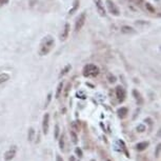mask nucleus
Segmentation results:
<instances>
[{"instance_id":"obj_7","label":"nucleus","mask_w":161,"mask_h":161,"mask_svg":"<svg viewBox=\"0 0 161 161\" xmlns=\"http://www.w3.org/2000/svg\"><path fill=\"white\" fill-rule=\"evenodd\" d=\"M48 128H50V115L46 113L44 114L42 119V132L44 135L48 133Z\"/></svg>"},{"instance_id":"obj_21","label":"nucleus","mask_w":161,"mask_h":161,"mask_svg":"<svg viewBox=\"0 0 161 161\" xmlns=\"http://www.w3.org/2000/svg\"><path fill=\"white\" fill-rule=\"evenodd\" d=\"M145 8L150 13H155L156 12V10H155V9L152 6V4H150V3H145Z\"/></svg>"},{"instance_id":"obj_24","label":"nucleus","mask_w":161,"mask_h":161,"mask_svg":"<svg viewBox=\"0 0 161 161\" xmlns=\"http://www.w3.org/2000/svg\"><path fill=\"white\" fill-rule=\"evenodd\" d=\"M137 131L140 132V133H142V132L145 131V126L142 125V124H139V125L137 126Z\"/></svg>"},{"instance_id":"obj_25","label":"nucleus","mask_w":161,"mask_h":161,"mask_svg":"<svg viewBox=\"0 0 161 161\" xmlns=\"http://www.w3.org/2000/svg\"><path fill=\"white\" fill-rule=\"evenodd\" d=\"M55 138H59V125L58 124H56L55 126Z\"/></svg>"},{"instance_id":"obj_9","label":"nucleus","mask_w":161,"mask_h":161,"mask_svg":"<svg viewBox=\"0 0 161 161\" xmlns=\"http://www.w3.org/2000/svg\"><path fill=\"white\" fill-rule=\"evenodd\" d=\"M133 96L135 97V100L137 101V103H138L139 105H142V104H143V102H144L143 98L141 97V94L139 93L137 90H133Z\"/></svg>"},{"instance_id":"obj_16","label":"nucleus","mask_w":161,"mask_h":161,"mask_svg":"<svg viewBox=\"0 0 161 161\" xmlns=\"http://www.w3.org/2000/svg\"><path fill=\"white\" fill-rule=\"evenodd\" d=\"M9 79H10V75H9V74H6V73L0 74V83L5 82V81H8Z\"/></svg>"},{"instance_id":"obj_18","label":"nucleus","mask_w":161,"mask_h":161,"mask_svg":"<svg viewBox=\"0 0 161 161\" xmlns=\"http://www.w3.org/2000/svg\"><path fill=\"white\" fill-rule=\"evenodd\" d=\"M70 134H71V138H72L73 143H77V142H78V137H77V134H76L74 131H71Z\"/></svg>"},{"instance_id":"obj_15","label":"nucleus","mask_w":161,"mask_h":161,"mask_svg":"<svg viewBox=\"0 0 161 161\" xmlns=\"http://www.w3.org/2000/svg\"><path fill=\"white\" fill-rule=\"evenodd\" d=\"M34 136H35V130L33 128H31L28 130V141H33L34 140Z\"/></svg>"},{"instance_id":"obj_1","label":"nucleus","mask_w":161,"mask_h":161,"mask_svg":"<svg viewBox=\"0 0 161 161\" xmlns=\"http://www.w3.org/2000/svg\"><path fill=\"white\" fill-rule=\"evenodd\" d=\"M54 46H55V40L52 36H46L41 40L40 48H39V55L46 56L53 50Z\"/></svg>"},{"instance_id":"obj_27","label":"nucleus","mask_w":161,"mask_h":161,"mask_svg":"<svg viewBox=\"0 0 161 161\" xmlns=\"http://www.w3.org/2000/svg\"><path fill=\"white\" fill-rule=\"evenodd\" d=\"M108 79H110V82H115L116 81V78L115 77H114V76H112L111 74H110V75H108Z\"/></svg>"},{"instance_id":"obj_14","label":"nucleus","mask_w":161,"mask_h":161,"mask_svg":"<svg viewBox=\"0 0 161 161\" xmlns=\"http://www.w3.org/2000/svg\"><path fill=\"white\" fill-rule=\"evenodd\" d=\"M62 90H63V83L62 82H60L59 84H58V86H57V92H56V98H59L60 97V95H61V93H62Z\"/></svg>"},{"instance_id":"obj_20","label":"nucleus","mask_w":161,"mask_h":161,"mask_svg":"<svg viewBox=\"0 0 161 161\" xmlns=\"http://www.w3.org/2000/svg\"><path fill=\"white\" fill-rule=\"evenodd\" d=\"M75 154L79 157V158H82V157H83L82 150H81L80 147H76V149H75Z\"/></svg>"},{"instance_id":"obj_4","label":"nucleus","mask_w":161,"mask_h":161,"mask_svg":"<svg viewBox=\"0 0 161 161\" xmlns=\"http://www.w3.org/2000/svg\"><path fill=\"white\" fill-rule=\"evenodd\" d=\"M105 3H106V6H108V12L111 13L112 15H114V16L120 15V11H119V9L117 8V5H116L112 0H106Z\"/></svg>"},{"instance_id":"obj_22","label":"nucleus","mask_w":161,"mask_h":161,"mask_svg":"<svg viewBox=\"0 0 161 161\" xmlns=\"http://www.w3.org/2000/svg\"><path fill=\"white\" fill-rule=\"evenodd\" d=\"M160 150H161V145L158 144L156 147V152H155V157H156V158H159V157H160Z\"/></svg>"},{"instance_id":"obj_23","label":"nucleus","mask_w":161,"mask_h":161,"mask_svg":"<svg viewBox=\"0 0 161 161\" xmlns=\"http://www.w3.org/2000/svg\"><path fill=\"white\" fill-rule=\"evenodd\" d=\"M78 0H76L75 1V4H74V6H73V9L72 10H70V14H74V12H75L76 10H77V8H78Z\"/></svg>"},{"instance_id":"obj_26","label":"nucleus","mask_w":161,"mask_h":161,"mask_svg":"<svg viewBox=\"0 0 161 161\" xmlns=\"http://www.w3.org/2000/svg\"><path fill=\"white\" fill-rule=\"evenodd\" d=\"M68 70H71V66H66V68L63 71H61V74H60V76H63V75H66V73H68Z\"/></svg>"},{"instance_id":"obj_10","label":"nucleus","mask_w":161,"mask_h":161,"mask_svg":"<svg viewBox=\"0 0 161 161\" xmlns=\"http://www.w3.org/2000/svg\"><path fill=\"white\" fill-rule=\"evenodd\" d=\"M149 142L147 141H143V142H139V143L136 144V150L138 152H142V151H145L149 146Z\"/></svg>"},{"instance_id":"obj_19","label":"nucleus","mask_w":161,"mask_h":161,"mask_svg":"<svg viewBox=\"0 0 161 161\" xmlns=\"http://www.w3.org/2000/svg\"><path fill=\"white\" fill-rule=\"evenodd\" d=\"M78 121H74L73 123H72V128H73L74 132H79L80 131V126L78 125Z\"/></svg>"},{"instance_id":"obj_17","label":"nucleus","mask_w":161,"mask_h":161,"mask_svg":"<svg viewBox=\"0 0 161 161\" xmlns=\"http://www.w3.org/2000/svg\"><path fill=\"white\" fill-rule=\"evenodd\" d=\"M64 146H66V143H64V136L63 135H61L60 138H59V147H60V150H64Z\"/></svg>"},{"instance_id":"obj_31","label":"nucleus","mask_w":161,"mask_h":161,"mask_svg":"<svg viewBox=\"0 0 161 161\" xmlns=\"http://www.w3.org/2000/svg\"><path fill=\"white\" fill-rule=\"evenodd\" d=\"M51 97H52V94H48V102H46V106H48V102H50V101H51Z\"/></svg>"},{"instance_id":"obj_11","label":"nucleus","mask_w":161,"mask_h":161,"mask_svg":"<svg viewBox=\"0 0 161 161\" xmlns=\"http://www.w3.org/2000/svg\"><path fill=\"white\" fill-rule=\"evenodd\" d=\"M117 114H118V116L120 117L121 119H123V118H125L126 116H128V110L126 108H123V106H122V108H120L118 111H117Z\"/></svg>"},{"instance_id":"obj_28","label":"nucleus","mask_w":161,"mask_h":161,"mask_svg":"<svg viewBox=\"0 0 161 161\" xmlns=\"http://www.w3.org/2000/svg\"><path fill=\"white\" fill-rule=\"evenodd\" d=\"M9 2V0H0V6H2V5L6 4Z\"/></svg>"},{"instance_id":"obj_5","label":"nucleus","mask_w":161,"mask_h":161,"mask_svg":"<svg viewBox=\"0 0 161 161\" xmlns=\"http://www.w3.org/2000/svg\"><path fill=\"white\" fill-rule=\"evenodd\" d=\"M16 153H17V147L15 145L11 146L10 149L4 153V160L5 161H12L15 158Z\"/></svg>"},{"instance_id":"obj_2","label":"nucleus","mask_w":161,"mask_h":161,"mask_svg":"<svg viewBox=\"0 0 161 161\" xmlns=\"http://www.w3.org/2000/svg\"><path fill=\"white\" fill-rule=\"evenodd\" d=\"M99 73H100V70H99L98 66L96 64H92V63L84 66V68L82 70L83 76L88 77V78H95V77H97L99 75Z\"/></svg>"},{"instance_id":"obj_8","label":"nucleus","mask_w":161,"mask_h":161,"mask_svg":"<svg viewBox=\"0 0 161 161\" xmlns=\"http://www.w3.org/2000/svg\"><path fill=\"white\" fill-rule=\"evenodd\" d=\"M94 3L96 5V9L98 11V13L101 16H105V8H104V4L102 2V0H94Z\"/></svg>"},{"instance_id":"obj_33","label":"nucleus","mask_w":161,"mask_h":161,"mask_svg":"<svg viewBox=\"0 0 161 161\" xmlns=\"http://www.w3.org/2000/svg\"><path fill=\"white\" fill-rule=\"evenodd\" d=\"M106 161H111V160H106Z\"/></svg>"},{"instance_id":"obj_13","label":"nucleus","mask_w":161,"mask_h":161,"mask_svg":"<svg viewBox=\"0 0 161 161\" xmlns=\"http://www.w3.org/2000/svg\"><path fill=\"white\" fill-rule=\"evenodd\" d=\"M68 33H70V24L66 23V24L64 25V31H63L62 35H61V39H62V40H66L68 36Z\"/></svg>"},{"instance_id":"obj_29","label":"nucleus","mask_w":161,"mask_h":161,"mask_svg":"<svg viewBox=\"0 0 161 161\" xmlns=\"http://www.w3.org/2000/svg\"><path fill=\"white\" fill-rule=\"evenodd\" d=\"M70 88H71V84L68 83V86H66V93H64V96H68V90H70Z\"/></svg>"},{"instance_id":"obj_12","label":"nucleus","mask_w":161,"mask_h":161,"mask_svg":"<svg viewBox=\"0 0 161 161\" xmlns=\"http://www.w3.org/2000/svg\"><path fill=\"white\" fill-rule=\"evenodd\" d=\"M121 32L123 34H134L135 33V30L131 26H128V25H124L121 28Z\"/></svg>"},{"instance_id":"obj_6","label":"nucleus","mask_w":161,"mask_h":161,"mask_svg":"<svg viewBox=\"0 0 161 161\" xmlns=\"http://www.w3.org/2000/svg\"><path fill=\"white\" fill-rule=\"evenodd\" d=\"M116 97H117L119 102H123V101L125 100L126 92L123 88V86L118 85L117 88H116Z\"/></svg>"},{"instance_id":"obj_32","label":"nucleus","mask_w":161,"mask_h":161,"mask_svg":"<svg viewBox=\"0 0 161 161\" xmlns=\"http://www.w3.org/2000/svg\"><path fill=\"white\" fill-rule=\"evenodd\" d=\"M68 160H70V161H76V158H75V157H74V156H71Z\"/></svg>"},{"instance_id":"obj_30","label":"nucleus","mask_w":161,"mask_h":161,"mask_svg":"<svg viewBox=\"0 0 161 161\" xmlns=\"http://www.w3.org/2000/svg\"><path fill=\"white\" fill-rule=\"evenodd\" d=\"M56 161H63L62 157H61L60 155H57V156H56Z\"/></svg>"},{"instance_id":"obj_3","label":"nucleus","mask_w":161,"mask_h":161,"mask_svg":"<svg viewBox=\"0 0 161 161\" xmlns=\"http://www.w3.org/2000/svg\"><path fill=\"white\" fill-rule=\"evenodd\" d=\"M85 20H86V14L85 12H83L78 18H77V20H76V23H75V32H79L81 28H83V25L85 23Z\"/></svg>"}]
</instances>
